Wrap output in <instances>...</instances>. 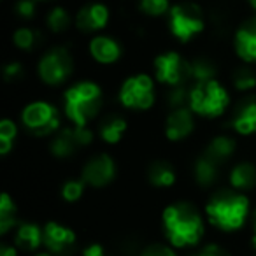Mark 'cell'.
<instances>
[{
  "instance_id": "obj_29",
  "label": "cell",
  "mask_w": 256,
  "mask_h": 256,
  "mask_svg": "<svg viewBox=\"0 0 256 256\" xmlns=\"http://www.w3.org/2000/svg\"><path fill=\"white\" fill-rule=\"evenodd\" d=\"M170 0H139V9L150 18H160L170 12Z\"/></svg>"
},
{
  "instance_id": "obj_17",
  "label": "cell",
  "mask_w": 256,
  "mask_h": 256,
  "mask_svg": "<svg viewBox=\"0 0 256 256\" xmlns=\"http://www.w3.org/2000/svg\"><path fill=\"white\" fill-rule=\"evenodd\" d=\"M90 54L96 64L110 65L116 64L123 54V48L116 39L109 36H96L90 42Z\"/></svg>"
},
{
  "instance_id": "obj_14",
  "label": "cell",
  "mask_w": 256,
  "mask_h": 256,
  "mask_svg": "<svg viewBox=\"0 0 256 256\" xmlns=\"http://www.w3.org/2000/svg\"><path fill=\"white\" fill-rule=\"evenodd\" d=\"M193 110L190 107H179L172 109V112L165 120V137L168 140H182L193 132L195 120H193Z\"/></svg>"
},
{
  "instance_id": "obj_8",
  "label": "cell",
  "mask_w": 256,
  "mask_h": 256,
  "mask_svg": "<svg viewBox=\"0 0 256 256\" xmlns=\"http://www.w3.org/2000/svg\"><path fill=\"white\" fill-rule=\"evenodd\" d=\"M168 28L178 40L188 42L206 28L202 11L193 4L172 6L170 12H168Z\"/></svg>"
},
{
  "instance_id": "obj_3",
  "label": "cell",
  "mask_w": 256,
  "mask_h": 256,
  "mask_svg": "<svg viewBox=\"0 0 256 256\" xmlns=\"http://www.w3.org/2000/svg\"><path fill=\"white\" fill-rule=\"evenodd\" d=\"M102 106V90L93 81L72 84L64 93V109L76 126H88Z\"/></svg>"
},
{
  "instance_id": "obj_30",
  "label": "cell",
  "mask_w": 256,
  "mask_h": 256,
  "mask_svg": "<svg viewBox=\"0 0 256 256\" xmlns=\"http://www.w3.org/2000/svg\"><path fill=\"white\" fill-rule=\"evenodd\" d=\"M232 81H234L235 90H238V92H251V90L256 88V74L252 68H248V67L237 68V70L234 72Z\"/></svg>"
},
{
  "instance_id": "obj_32",
  "label": "cell",
  "mask_w": 256,
  "mask_h": 256,
  "mask_svg": "<svg viewBox=\"0 0 256 256\" xmlns=\"http://www.w3.org/2000/svg\"><path fill=\"white\" fill-rule=\"evenodd\" d=\"M190 90L186 84L172 86L167 93V104L172 109H179V107H186L190 104Z\"/></svg>"
},
{
  "instance_id": "obj_7",
  "label": "cell",
  "mask_w": 256,
  "mask_h": 256,
  "mask_svg": "<svg viewBox=\"0 0 256 256\" xmlns=\"http://www.w3.org/2000/svg\"><path fill=\"white\" fill-rule=\"evenodd\" d=\"M72 72H74V60L65 48H51L37 64V74L40 81L50 86H60L67 82Z\"/></svg>"
},
{
  "instance_id": "obj_25",
  "label": "cell",
  "mask_w": 256,
  "mask_h": 256,
  "mask_svg": "<svg viewBox=\"0 0 256 256\" xmlns=\"http://www.w3.org/2000/svg\"><path fill=\"white\" fill-rule=\"evenodd\" d=\"M16 224V206L9 193H2L0 196V234L6 235Z\"/></svg>"
},
{
  "instance_id": "obj_40",
  "label": "cell",
  "mask_w": 256,
  "mask_h": 256,
  "mask_svg": "<svg viewBox=\"0 0 256 256\" xmlns=\"http://www.w3.org/2000/svg\"><path fill=\"white\" fill-rule=\"evenodd\" d=\"M248 4L251 6L252 9H256V0H248Z\"/></svg>"
},
{
  "instance_id": "obj_39",
  "label": "cell",
  "mask_w": 256,
  "mask_h": 256,
  "mask_svg": "<svg viewBox=\"0 0 256 256\" xmlns=\"http://www.w3.org/2000/svg\"><path fill=\"white\" fill-rule=\"evenodd\" d=\"M252 246L256 248V210L254 216H252Z\"/></svg>"
},
{
  "instance_id": "obj_10",
  "label": "cell",
  "mask_w": 256,
  "mask_h": 256,
  "mask_svg": "<svg viewBox=\"0 0 256 256\" xmlns=\"http://www.w3.org/2000/svg\"><path fill=\"white\" fill-rule=\"evenodd\" d=\"M93 142V132L88 126H68L62 128L54 134L50 142V151L54 158H68L74 154L79 148H86Z\"/></svg>"
},
{
  "instance_id": "obj_1",
  "label": "cell",
  "mask_w": 256,
  "mask_h": 256,
  "mask_svg": "<svg viewBox=\"0 0 256 256\" xmlns=\"http://www.w3.org/2000/svg\"><path fill=\"white\" fill-rule=\"evenodd\" d=\"M164 234L174 248H192L204 237V220L190 204H172L162 214Z\"/></svg>"
},
{
  "instance_id": "obj_4",
  "label": "cell",
  "mask_w": 256,
  "mask_h": 256,
  "mask_svg": "<svg viewBox=\"0 0 256 256\" xmlns=\"http://www.w3.org/2000/svg\"><path fill=\"white\" fill-rule=\"evenodd\" d=\"M230 104V95L218 79L195 82L190 90L188 107L202 118H220Z\"/></svg>"
},
{
  "instance_id": "obj_5",
  "label": "cell",
  "mask_w": 256,
  "mask_h": 256,
  "mask_svg": "<svg viewBox=\"0 0 256 256\" xmlns=\"http://www.w3.org/2000/svg\"><path fill=\"white\" fill-rule=\"evenodd\" d=\"M120 104L132 110H148L154 106L156 93H154V82L151 76L136 74L124 79L118 93Z\"/></svg>"
},
{
  "instance_id": "obj_12",
  "label": "cell",
  "mask_w": 256,
  "mask_h": 256,
  "mask_svg": "<svg viewBox=\"0 0 256 256\" xmlns=\"http://www.w3.org/2000/svg\"><path fill=\"white\" fill-rule=\"evenodd\" d=\"M44 246L53 256H68L76 248V234L74 230L50 221L44 224Z\"/></svg>"
},
{
  "instance_id": "obj_26",
  "label": "cell",
  "mask_w": 256,
  "mask_h": 256,
  "mask_svg": "<svg viewBox=\"0 0 256 256\" xmlns=\"http://www.w3.org/2000/svg\"><path fill=\"white\" fill-rule=\"evenodd\" d=\"M190 78L195 82L216 79V65L206 58H195L193 62H190Z\"/></svg>"
},
{
  "instance_id": "obj_24",
  "label": "cell",
  "mask_w": 256,
  "mask_h": 256,
  "mask_svg": "<svg viewBox=\"0 0 256 256\" xmlns=\"http://www.w3.org/2000/svg\"><path fill=\"white\" fill-rule=\"evenodd\" d=\"M12 42L18 50L22 51H32L42 42V34L37 28H30V26H22L14 32L12 36Z\"/></svg>"
},
{
  "instance_id": "obj_16",
  "label": "cell",
  "mask_w": 256,
  "mask_h": 256,
  "mask_svg": "<svg viewBox=\"0 0 256 256\" xmlns=\"http://www.w3.org/2000/svg\"><path fill=\"white\" fill-rule=\"evenodd\" d=\"M235 53L248 64H256V16L246 22L235 32L234 37Z\"/></svg>"
},
{
  "instance_id": "obj_36",
  "label": "cell",
  "mask_w": 256,
  "mask_h": 256,
  "mask_svg": "<svg viewBox=\"0 0 256 256\" xmlns=\"http://www.w3.org/2000/svg\"><path fill=\"white\" fill-rule=\"evenodd\" d=\"M192 256H230V252L218 244H207L206 248L200 249L196 254H192Z\"/></svg>"
},
{
  "instance_id": "obj_37",
  "label": "cell",
  "mask_w": 256,
  "mask_h": 256,
  "mask_svg": "<svg viewBox=\"0 0 256 256\" xmlns=\"http://www.w3.org/2000/svg\"><path fill=\"white\" fill-rule=\"evenodd\" d=\"M81 256H106V251L100 244H90L82 249Z\"/></svg>"
},
{
  "instance_id": "obj_35",
  "label": "cell",
  "mask_w": 256,
  "mask_h": 256,
  "mask_svg": "<svg viewBox=\"0 0 256 256\" xmlns=\"http://www.w3.org/2000/svg\"><path fill=\"white\" fill-rule=\"evenodd\" d=\"M140 256H178V254L170 248H167V246L153 244V246H148Z\"/></svg>"
},
{
  "instance_id": "obj_9",
  "label": "cell",
  "mask_w": 256,
  "mask_h": 256,
  "mask_svg": "<svg viewBox=\"0 0 256 256\" xmlns=\"http://www.w3.org/2000/svg\"><path fill=\"white\" fill-rule=\"evenodd\" d=\"M154 76L162 84L179 86L186 84L190 78V62H186L176 51H167L154 58Z\"/></svg>"
},
{
  "instance_id": "obj_31",
  "label": "cell",
  "mask_w": 256,
  "mask_h": 256,
  "mask_svg": "<svg viewBox=\"0 0 256 256\" xmlns=\"http://www.w3.org/2000/svg\"><path fill=\"white\" fill-rule=\"evenodd\" d=\"M84 188H86V182L82 179H68L62 186V198L70 204L78 202L82 196V193H84Z\"/></svg>"
},
{
  "instance_id": "obj_23",
  "label": "cell",
  "mask_w": 256,
  "mask_h": 256,
  "mask_svg": "<svg viewBox=\"0 0 256 256\" xmlns=\"http://www.w3.org/2000/svg\"><path fill=\"white\" fill-rule=\"evenodd\" d=\"M218 167H220V164L210 160L207 154H202L195 162V167H193V174H195L196 182L200 186H210L218 179Z\"/></svg>"
},
{
  "instance_id": "obj_28",
  "label": "cell",
  "mask_w": 256,
  "mask_h": 256,
  "mask_svg": "<svg viewBox=\"0 0 256 256\" xmlns=\"http://www.w3.org/2000/svg\"><path fill=\"white\" fill-rule=\"evenodd\" d=\"M70 23H72L70 14H68V11H67V9H64V8L51 9L50 14H48V18H46L48 28H50L51 32H54V34H64L65 30H68Z\"/></svg>"
},
{
  "instance_id": "obj_34",
  "label": "cell",
  "mask_w": 256,
  "mask_h": 256,
  "mask_svg": "<svg viewBox=\"0 0 256 256\" xmlns=\"http://www.w3.org/2000/svg\"><path fill=\"white\" fill-rule=\"evenodd\" d=\"M23 65L18 62H11L4 67V79L6 81H18L20 78H23Z\"/></svg>"
},
{
  "instance_id": "obj_15",
  "label": "cell",
  "mask_w": 256,
  "mask_h": 256,
  "mask_svg": "<svg viewBox=\"0 0 256 256\" xmlns=\"http://www.w3.org/2000/svg\"><path fill=\"white\" fill-rule=\"evenodd\" d=\"M230 124L238 136L248 137L256 134V95L246 96L238 104L237 109L234 110Z\"/></svg>"
},
{
  "instance_id": "obj_41",
  "label": "cell",
  "mask_w": 256,
  "mask_h": 256,
  "mask_svg": "<svg viewBox=\"0 0 256 256\" xmlns=\"http://www.w3.org/2000/svg\"><path fill=\"white\" fill-rule=\"evenodd\" d=\"M34 256H53L51 252H37V254H34Z\"/></svg>"
},
{
  "instance_id": "obj_2",
  "label": "cell",
  "mask_w": 256,
  "mask_h": 256,
  "mask_svg": "<svg viewBox=\"0 0 256 256\" xmlns=\"http://www.w3.org/2000/svg\"><path fill=\"white\" fill-rule=\"evenodd\" d=\"M206 216L221 232L240 230L249 216V200L242 193L221 192L207 202Z\"/></svg>"
},
{
  "instance_id": "obj_20",
  "label": "cell",
  "mask_w": 256,
  "mask_h": 256,
  "mask_svg": "<svg viewBox=\"0 0 256 256\" xmlns=\"http://www.w3.org/2000/svg\"><path fill=\"white\" fill-rule=\"evenodd\" d=\"M235 150H237L235 139H232V137H228V136H218L209 142V146H207L204 154H207V156L216 162V164H223V162L230 160V158L234 156Z\"/></svg>"
},
{
  "instance_id": "obj_21",
  "label": "cell",
  "mask_w": 256,
  "mask_h": 256,
  "mask_svg": "<svg viewBox=\"0 0 256 256\" xmlns=\"http://www.w3.org/2000/svg\"><path fill=\"white\" fill-rule=\"evenodd\" d=\"M126 128H128L126 120L118 116V114H112V116H107L100 123V137L107 144H118L123 139Z\"/></svg>"
},
{
  "instance_id": "obj_33",
  "label": "cell",
  "mask_w": 256,
  "mask_h": 256,
  "mask_svg": "<svg viewBox=\"0 0 256 256\" xmlns=\"http://www.w3.org/2000/svg\"><path fill=\"white\" fill-rule=\"evenodd\" d=\"M16 12L20 14V18L32 20L37 12V0H18L16 2Z\"/></svg>"
},
{
  "instance_id": "obj_11",
  "label": "cell",
  "mask_w": 256,
  "mask_h": 256,
  "mask_svg": "<svg viewBox=\"0 0 256 256\" xmlns=\"http://www.w3.org/2000/svg\"><path fill=\"white\" fill-rule=\"evenodd\" d=\"M116 178V162L109 154H95L84 164L81 179L92 188H106Z\"/></svg>"
},
{
  "instance_id": "obj_18",
  "label": "cell",
  "mask_w": 256,
  "mask_h": 256,
  "mask_svg": "<svg viewBox=\"0 0 256 256\" xmlns=\"http://www.w3.org/2000/svg\"><path fill=\"white\" fill-rule=\"evenodd\" d=\"M14 244L22 251H36L44 244V228L37 223H22L16 228Z\"/></svg>"
},
{
  "instance_id": "obj_13",
  "label": "cell",
  "mask_w": 256,
  "mask_h": 256,
  "mask_svg": "<svg viewBox=\"0 0 256 256\" xmlns=\"http://www.w3.org/2000/svg\"><path fill=\"white\" fill-rule=\"evenodd\" d=\"M109 23V9L100 2H93L79 9L76 14V26L82 34H95L104 30Z\"/></svg>"
},
{
  "instance_id": "obj_22",
  "label": "cell",
  "mask_w": 256,
  "mask_h": 256,
  "mask_svg": "<svg viewBox=\"0 0 256 256\" xmlns=\"http://www.w3.org/2000/svg\"><path fill=\"white\" fill-rule=\"evenodd\" d=\"M148 179L154 188H170L176 182V170L165 162H154L148 170Z\"/></svg>"
},
{
  "instance_id": "obj_6",
  "label": "cell",
  "mask_w": 256,
  "mask_h": 256,
  "mask_svg": "<svg viewBox=\"0 0 256 256\" xmlns=\"http://www.w3.org/2000/svg\"><path fill=\"white\" fill-rule=\"evenodd\" d=\"M22 121L23 126L30 134H34L37 137H46L58 132L60 112H58L56 106H53V104L37 100V102L28 104L22 110Z\"/></svg>"
},
{
  "instance_id": "obj_19",
  "label": "cell",
  "mask_w": 256,
  "mask_h": 256,
  "mask_svg": "<svg viewBox=\"0 0 256 256\" xmlns=\"http://www.w3.org/2000/svg\"><path fill=\"white\" fill-rule=\"evenodd\" d=\"M230 184L238 192H248L256 186V167L249 162L235 165L230 170Z\"/></svg>"
},
{
  "instance_id": "obj_27",
  "label": "cell",
  "mask_w": 256,
  "mask_h": 256,
  "mask_svg": "<svg viewBox=\"0 0 256 256\" xmlns=\"http://www.w3.org/2000/svg\"><path fill=\"white\" fill-rule=\"evenodd\" d=\"M18 136V126L12 120H2L0 121V154L8 156L14 146V139Z\"/></svg>"
},
{
  "instance_id": "obj_38",
  "label": "cell",
  "mask_w": 256,
  "mask_h": 256,
  "mask_svg": "<svg viewBox=\"0 0 256 256\" xmlns=\"http://www.w3.org/2000/svg\"><path fill=\"white\" fill-rule=\"evenodd\" d=\"M0 256H18V251H16L14 246L2 244L0 246Z\"/></svg>"
}]
</instances>
